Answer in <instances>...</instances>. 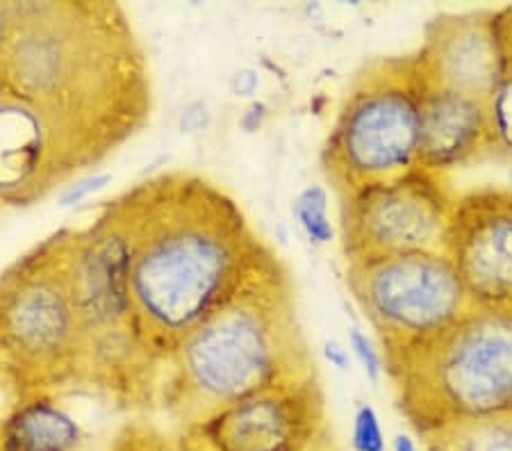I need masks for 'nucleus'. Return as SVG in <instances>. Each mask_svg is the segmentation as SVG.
<instances>
[{"instance_id":"1","label":"nucleus","mask_w":512,"mask_h":451,"mask_svg":"<svg viewBox=\"0 0 512 451\" xmlns=\"http://www.w3.org/2000/svg\"><path fill=\"white\" fill-rule=\"evenodd\" d=\"M132 237V308L146 356L180 342L278 265L249 219L210 180L173 171L117 199Z\"/></svg>"},{"instance_id":"2","label":"nucleus","mask_w":512,"mask_h":451,"mask_svg":"<svg viewBox=\"0 0 512 451\" xmlns=\"http://www.w3.org/2000/svg\"><path fill=\"white\" fill-rule=\"evenodd\" d=\"M0 73L3 92L62 121L96 162L151 108L144 55L117 5H14Z\"/></svg>"},{"instance_id":"3","label":"nucleus","mask_w":512,"mask_h":451,"mask_svg":"<svg viewBox=\"0 0 512 451\" xmlns=\"http://www.w3.org/2000/svg\"><path fill=\"white\" fill-rule=\"evenodd\" d=\"M169 363L173 408L187 426L258 392L315 376L280 265L198 324Z\"/></svg>"},{"instance_id":"4","label":"nucleus","mask_w":512,"mask_h":451,"mask_svg":"<svg viewBox=\"0 0 512 451\" xmlns=\"http://www.w3.org/2000/svg\"><path fill=\"white\" fill-rule=\"evenodd\" d=\"M387 372L421 438L458 422L512 417V310L472 306L437 338L387 358Z\"/></svg>"},{"instance_id":"5","label":"nucleus","mask_w":512,"mask_h":451,"mask_svg":"<svg viewBox=\"0 0 512 451\" xmlns=\"http://www.w3.org/2000/svg\"><path fill=\"white\" fill-rule=\"evenodd\" d=\"M424 87L415 55L381 57L353 78L324 146L340 196L419 169Z\"/></svg>"},{"instance_id":"6","label":"nucleus","mask_w":512,"mask_h":451,"mask_svg":"<svg viewBox=\"0 0 512 451\" xmlns=\"http://www.w3.org/2000/svg\"><path fill=\"white\" fill-rule=\"evenodd\" d=\"M69 233L19 262L0 290V342L7 363L39 390L85 369L87 338L69 281Z\"/></svg>"},{"instance_id":"7","label":"nucleus","mask_w":512,"mask_h":451,"mask_svg":"<svg viewBox=\"0 0 512 451\" xmlns=\"http://www.w3.org/2000/svg\"><path fill=\"white\" fill-rule=\"evenodd\" d=\"M346 283L385 347V360L437 338L472 308L444 251L353 260Z\"/></svg>"},{"instance_id":"8","label":"nucleus","mask_w":512,"mask_h":451,"mask_svg":"<svg viewBox=\"0 0 512 451\" xmlns=\"http://www.w3.org/2000/svg\"><path fill=\"white\" fill-rule=\"evenodd\" d=\"M69 281L87 338L85 369L119 367L121 358L146 351L132 308V237L117 201L92 224L69 233Z\"/></svg>"},{"instance_id":"9","label":"nucleus","mask_w":512,"mask_h":451,"mask_svg":"<svg viewBox=\"0 0 512 451\" xmlns=\"http://www.w3.org/2000/svg\"><path fill=\"white\" fill-rule=\"evenodd\" d=\"M346 260L444 251L456 203L444 176L415 169L340 196Z\"/></svg>"},{"instance_id":"10","label":"nucleus","mask_w":512,"mask_h":451,"mask_svg":"<svg viewBox=\"0 0 512 451\" xmlns=\"http://www.w3.org/2000/svg\"><path fill=\"white\" fill-rule=\"evenodd\" d=\"M328 429L315 376L278 385L189 424L180 451H305Z\"/></svg>"},{"instance_id":"11","label":"nucleus","mask_w":512,"mask_h":451,"mask_svg":"<svg viewBox=\"0 0 512 451\" xmlns=\"http://www.w3.org/2000/svg\"><path fill=\"white\" fill-rule=\"evenodd\" d=\"M444 253L472 306L512 310V192L481 187L456 196Z\"/></svg>"},{"instance_id":"12","label":"nucleus","mask_w":512,"mask_h":451,"mask_svg":"<svg viewBox=\"0 0 512 451\" xmlns=\"http://www.w3.org/2000/svg\"><path fill=\"white\" fill-rule=\"evenodd\" d=\"M415 60L428 85L487 101L512 62V10L440 16Z\"/></svg>"},{"instance_id":"13","label":"nucleus","mask_w":512,"mask_h":451,"mask_svg":"<svg viewBox=\"0 0 512 451\" xmlns=\"http://www.w3.org/2000/svg\"><path fill=\"white\" fill-rule=\"evenodd\" d=\"M490 114L487 101L447 87H424L421 94L419 167L437 176L487 158Z\"/></svg>"},{"instance_id":"14","label":"nucleus","mask_w":512,"mask_h":451,"mask_svg":"<svg viewBox=\"0 0 512 451\" xmlns=\"http://www.w3.org/2000/svg\"><path fill=\"white\" fill-rule=\"evenodd\" d=\"M80 447V424L41 392L16 406L0 426V451H80Z\"/></svg>"},{"instance_id":"15","label":"nucleus","mask_w":512,"mask_h":451,"mask_svg":"<svg viewBox=\"0 0 512 451\" xmlns=\"http://www.w3.org/2000/svg\"><path fill=\"white\" fill-rule=\"evenodd\" d=\"M424 440V451H512V417L458 422Z\"/></svg>"},{"instance_id":"16","label":"nucleus","mask_w":512,"mask_h":451,"mask_svg":"<svg viewBox=\"0 0 512 451\" xmlns=\"http://www.w3.org/2000/svg\"><path fill=\"white\" fill-rule=\"evenodd\" d=\"M328 190L324 185H308L296 194L292 203L294 221L305 240L315 246H326L335 240V224L330 219Z\"/></svg>"},{"instance_id":"17","label":"nucleus","mask_w":512,"mask_h":451,"mask_svg":"<svg viewBox=\"0 0 512 451\" xmlns=\"http://www.w3.org/2000/svg\"><path fill=\"white\" fill-rule=\"evenodd\" d=\"M487 114H490L487 158L512 162V62L487 98Z\"/></svg>"},{"instance_id":"18","label":"nucleus","mask_w":512,"mask_h":451,"mask_svg":"<svg viewBox=\"0 0 512 451\" xmlns=\"http://www.w3.org/2000/svg\"><path fill=\"white\" fill-rule=\"evenodd\" d=\"M351 445L353 451H385V433L374 406L362 404L355 410Z\"/></svg>"},{"instance_id":"19","label":"nucleus","mask_w":512,"mask_h":451,"mask_svg":"<svg viewBox=\"0 0 512 451\" xmlns=\"http://www.w3.org/2000/svg\"><path fill=\"white\" fill-rule=\"evenodd\" d=\"M349 351H351V356L358 360L362 372H365L369 381L376 383L383 379V374L387 372V360L383 356V351L358 326H353L349 331Z\"/></svg>"},{"instance_id":"20","label":"nucleus","mask_w":512,"mask_h":451,"mask_svg":"<svg viewBox=\"0 0 512 451\" xmlns=\"http://www.w3.org/2000/svg\"><path fill=\"white\" fill-rule=\"evenodd\" d=\"M110 183H112V176L105 174V171H103V174L94 171V174L80 176L76 180H71L69 185L62 187L60 205H62V208H71V205H78L82 201H87L89 196H94L101 190H105V187Z\"/></svg>"},{"instance_id":"21","label":"nucleus","mask_w":512,"mask_h":451,"mask_svg":"<svg viewBox=\"0 0 512 451\" xmlns=\"http://www.w3.org/2000/svg\"><path fill=\"white\" fill-rule=\"evenodd\" d=\"M117 451H180L178 445H169L167 440L155 436V433H137L128 431L126 438H121Z\"/></svg>"},{"instance_id":"22","label":"nucleus","mask_w":512,"mask_h":451,"mask_svg":"<svg viewBox=\"0 0 512 451\" xmlns=\"http://www.w3.org/2000/svg\"><path fill=\"white\" fill-rule=\"evenodd\" d=\"M210 121V112L205 108L203 103H194L189 105V108L183 112V117H180V128H183V133H194V130H203L208 126Z\"/></svg>"},{"instance_id":"23","label":"nucleus","mask_w":512,"mask_h":451,"mask_svg":"<svg viewBox=\"0 0 512 451\" xmlns=\"http://www.w3.org/2000/svg\"><path fill=\"white\" fill-rule=\"evenodd\" d=\"M324 358L328 360L330 365L340 369V372H344V369L351 367V351H349V347H344V344H340L337 340H328L324 344Z\"/></svg>"},{"instance_id":"24","label":"nucleus","mask_w":512,"mask_h":451,"mask_svg":"<svg viewBox=\"0 0 512 451\" xmlns=\"http://www.w3.org/2000/svg\"><path fill=\"white\" fill-rule=\"evenodd\" d=\"M258 85H260V80H258V76H255V71H251V69L237 71L233 80H230V87H233L235 96H251V94H255Z\"/></svg>"},{"instance_id":"25","label":"nucleus","mask_w":512,"mask_h":451,"mask_svg":"<svg viewBox=\"0 0 512 451\" xmlns=\"http://www.w3.org/2000/svg\"><path fill=\"white\" fill-rule=\"evenodd\" d=\"M392 451H424V449H421L417 445V440L408 436V433H396L392 440Z\"/></svg>"},{"instance_id":"26","label":"nucleus","mask_w":512,"mask_h":451,"mask_svg":"<svg viewBox=\"0 0 512 451\" xmlns=\"http://www.w3.org/2000/svg\"><path fill=\"white\" fill-rule=\"evenodd\" d=\"M305 451H340V447L335 445L333 442V438H330V433H328V429L321 433V436L312 442V445L305 449Z\"/></svg>"},{"instance_id":"27","label":"nucleus","mask_w":512,"mask_h":451,"mask_svg":"<svg viewBox=\"0 0 512 451\" xmlns=\"http://www.w3.org/2000/svg\"><path fill=\"white\" fill-rule=\"evenodd\" d=\"M506 183H508V190L512 192V164H510L508 171H506Z\"/></svg>"}]
</instances>
